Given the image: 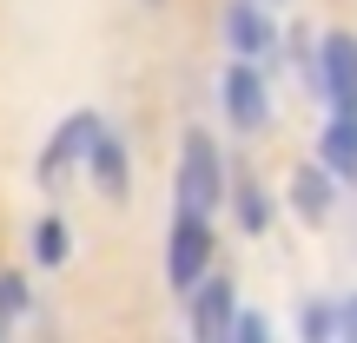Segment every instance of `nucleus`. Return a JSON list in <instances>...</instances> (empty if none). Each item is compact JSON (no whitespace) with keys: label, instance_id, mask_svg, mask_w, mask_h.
Here are the masks:
<instances>
[{"label":"nucleus","instance_id":"dca6fc26","mask_svg":"<svg viewBox=\"0 0 357 343\" xmlns=\"http://www.w3.org/2000/svg\"><path fill=\"white\" fill-rule=\"evenodd\" d=\"M337 304H344V343H357V291H344Z\"/></svg>","mask_w":357,"mask_h":343},{"label":"nucleus","instance_id":"7ed1b4c3","mask_svg":"<svg viewBox=\"0 0 357 343\" xmlns=\"http://www.w3.org/2000/svg\"><path fill=\"white\" fill-rule=\"evenodd\" d=\"M205 271H218V218L192 212V205H172V218H166V291L185 297Z\"/></svg>","mask_w":357,"mask_h":343},{"label":"nucleus","instance_id":"2eb2a0df","mask_svg":"<svg viewBox=\"0 0 357 343\" xmlns=\"http://www.w3.org/2000/svg\"><path fill=\"white\" fill-rule=\"evenodd\" d=\"M265 337H271V317H265V310H245V304H238V317H231L225 343H265Z\"/></svg>","mask_w":357,"mask_h":343},{"label":"nucleus","instance_id":"39448f33","mask_svg":"<svg viewBox=\"0 0 357 343\" xmlns=\"http://www.w3.org/2000/svg\"><path fill=\"white\" fill-rule=\"evenodd\" d=\"M100 126H106V113H93V106H73V113H66L60 126L47 132V145H40V159H33L40 191H60L73 172H86V152H93V139H100Z\"/></svg>","mask_w":357,"mask_h":343},{"label":"nucleus","instance_id":"f8f14e48","mask_svg":"<svg viewBox=\"0 0 357 343\" xmlns=\"http://www.w3.org/2000/svg\"><path fill=\"white\" fill-rule=\"evenodd\" d=\"M231 225L245 231V238H271V191L258 185L252 172H231V198H225Z\"/></svg>","mask_w":357,"mask_h":343},{"label":"nucleus","instance_id":"9b49d317","mask_svg":"<svg viewBox=\"0 0 357 343\" xmlns=\"http://www.w3.org/2000/svg\"><path fill=\"white\" fill-rule=\"evenodd\" d=\"M26 251H33L40 271H66V264H73V251H79L73 218H66V212H40L33 231H26Z\"/></svg>","mask_w":357,"mask_h":343},{"label":"nucleus","instance_id":"a211bd4d","mask_svg":"<svg viewBox=\"0 0 357 343\" xmlns=\"http://www.w3.org/2000/svg\"><path fill=\"white\" fill-rule=\"evenodd\" d=\"M146 7H166V0H146Z\"/></svg>","mask_w":357,"mask_h":343},{"label":"nucleus","instance_id":"9d476101","mask_svg":"<svg viewBox=\"0 0 357 343\" xmlns=\"http://www.w3.org/2000/svg\"><path fill=\"white\" fill-rule=\"evenodd\" d=\"M311 159H324L344 185H357V106H324L318 139H311Z\"/></svg>","mask_w":357,"mask_h":343},{"label":"nucleus","instance_id":"1a4fd4ad","mask_svg":"<svg viewBox=\"0 0 357 343\" xmlns=\"http://www.w3.org/2000/svg\"><path fill=\"white\" fill-rule=\"evenodd\" d=\"M86 178H93V191L113 198V205L132 198V152H126V132H119L113 119L100 126V139H93V152H86Z\"/></svg>","mask_w":357,"mask_h":343},{"label":"nucleus","instance_id":"f257e3e1","mask_svg":"<svg viewBox=\"0 0 357 343\" xmlns=\"http://www.w3.org/2000/svg\"><path fill=\"white\" fill-rule=\"evenodd\" d=\"M231 198V159L218 145V132L185 126L178 132V166H172V205H192V212H225Z\"/></svg>","mask_w":357,"mask_h":343},{"label":"nucleus","instance_id":"f03ea898","mask_svg":"<svg viewBox=\"0 0 357 343\" xmlns=\"http://www.w3.org/2000/svg\"><path fill=\"white\" fill-rule=\"evenodd\" d=\"M212 93H218V119H225V132H238V139L271 132V66L265 60H238V53H225Z\"/></svg>","mask_w":357,"mask_h":343},{"label":"nucleus","instance_id":"4468645a","mask_svg":"<svg viewBox=\"0 0 357 343\" xmlns=\"http://www.w3.org/2000/svg\"><path fill=\"white\" fill-rule=\"evenodd\" d=\"M26 317H33V284H26V271H0V337L20 330Z\"/></svg>","mask_w":357,"mask_h":343},{"label":"nucleus","instance_id":"6e6552de","mask_svg":"<svg viewBox=\"0 0 357 343\" xmlns=\"http://www.w3.org/2000/svg\"><path fill=\"white\" fill-rule=\"evenodd\" d=\"M231 317H238V278H231V271H205L185 291V330L199 343H225Z\"/></svg>","mask_w":357,"mask_h":343},{"label":"nucleus","instance_id":"0eeeda50","mask_svg":"<svg viewBox=\"0 0 357 343\" xmlns=\"http://www.w3.org/2000/svg\"><path fill=\"white\" fill-rule=\"evenodd\" d=\"M337 198H344V178L324 166V159H298V166L284 172V205H291V218L305 231H324V225H331Z\"/></svg>","mask_w":357,"mask_h":343},{"label":"nucleus","instance_id":"423d86ee","mask_svg":"<svg viewBox=\"0 0 357 343\" xmlns=\"http://www.w3.org/2000/svg\"><path fill=\"white\" fill-rule=\"evenodd\" d=\"M305 93L318 106H357V33L351 26H324L305 66Z\"/></svg>","mask_w":357,"mask_h":343},{"label":"nucleus","instance_id":"ddd939ff","mask_svg":"<svg viewBox=\"0 0 357 343\" xmlns=\"http://www.w3.org/2000/svg\"><path fill=\"white\" fill-rule=\"evenodd\" d=\"M291 337L298 343H344V304L337 297H305L291 310Z\"/></svg>","mask_w":357,"mask_h":343},{"label":"nucleus","instance_id":"20e7f679","mask_svg":"<svg viewBox=\"0 0 357 343\" xmlns=\"http://www.w3.org/2000/svg\"><path fill=\"white\" fill-rule=\"evenodd\" d=\"M218 40L238 60H265L271 73L284 66V13L271 0H218Z\"/></svg>","mask_w":357,"mask_h":343},{"label":"nucleus","instance_id":"f3484780","mask_svg":"<svg viewBox=\"0 0 357 343\" xmlns=\"http://www.w3.org/2000/svg\"><path fill=\"white\" fill-rule=\"evenodd\" d=\"M271 7H278V13H284V7H291V0H271Z\"/></svg>","mask_w":357,"mask_h":343}]
</instances>
